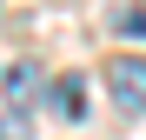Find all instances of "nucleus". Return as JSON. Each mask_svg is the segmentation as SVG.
Masks as SVG:
<instances>
[{
  "label": "nucleus",
  "instance_id": "f257e3e1",
  "mask_svg": "<svg viewBox=\"0 0 146 140\" xmlns=\"http://www.w3.org/2000/svg\"><path fill=\"white\" fill-rule=\"evenodd\" d=\"M106 87H113L119 113H146V60H139V54H119V60L106 67Z\"/></svg>",
  "mask_w": 146,
  "mask_h": 140
},
{
  "label": "nucleus",
  "instance_id": "f03ea898",
  "mask_svg": "<svg viewBox=\"0 0 146 140\" xmlns=\"http://www.w3.org/2000/svg\"><path fill=\"white\" fill-rule=\"evenodd\" d=\"M33 93H40V74H33V67H7V100H13L20 113H27Z\"/></svg>",
  "mask_w": 146,
  "mask_h": 140
},
{
  "label": "nucleus",
  "instance_id": "7ed1b4c3",
  "mask_svg": "<svg viewBox=\"0 0 146 140\" xmlns=\"http://www.w3.org/2000/svg\"><path fill=\"white\" fill-rule=\"evenodd\" d=\"M53 100H60V120H86V87H80V80H60Z\"/></svg>",
  "mask_w": 146,
  "mask_h": 140
},
{
  "label": "nucleus",
  "instance_id": "20e7f679",
  "mask_svg": "<svg viewBox=\"0 0 146 140\" xmlns=\"http://www.w3.org/2000/svg\"><path fill=\"white\" fill-rule=\"evenodd\" d=\"M113 33H126V40H146V7H126V13H113Z\"/></svg>",
  "mask_w": 146,
  "mask_h": 140
},
{
  "label": "nucleus",
  "instance_id": "39448f33",
  "mask_svg": "<svg viewBox=\"0 0 146 140\" xmlns=\"http://www.w3.org/2000/svg\"><path fill=\"white\" fill-rule=\"evenodd\" d=\"M0 140H33V120H27V113H20V107H13L7 120H0Z\"/></svg>",
  "mask_w": 146,
  "mask_h": 140
}]
</instances>
